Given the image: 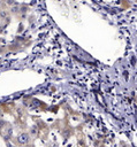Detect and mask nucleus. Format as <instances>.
<instances>
[{
    "instance_id": "f257e3e1",
    "label": "nucleus",
    "mask_w": 137,
    "mask_h": 147,
    "mask_svg": "<svg viewBox=\"0 0 137 147\" xmlns=\"http://www.w3.org/2000/svg\"><path fill=\"white\" fill-rule=\"evenodd\" d=\"M17 140H18L20 144H26V142L29 141V134H26V133H22V134L18 136Z\"/></svg>"
},
{
    "instance_id": "f03ea898",
    "label": "nucleus",
    "mask_w": 137,
    "mask_h": 147,
    "mask_svg": "<svg viewBox=\"0 0 137 147\" xmlns=\"http://www.w3.org/2000/svg\"><path fill=\"white\" fill-rule=\"evenodd\" d=\"M18 10H20V7H18V6H14V7H12V9H10L12 13H18Z\"/></svg>"
},
{
    "instance_id": "7ed1b4c3",
    "label": "nucleus",
    "mask_w": 137,
    "mask_h": 147,
    "mask_svg": "<svg viewBox=\"0 0 137 147\" xmlns=\"http://www.w3.org/2000/svg\"><path fill=\"white\" fill-rule=\"evenodd\" d=\"M0 17H2V18H7V11L1 10V11H0Z\"/></svg>"
},
{
    "instance_id": "20e7f679",
    "label": "nucleus",
    "mask_w": 137,
    "mask_h": 147,
    "mask_svg": "<svg viewBox=\"0 0 137 147\" xmlns=\"http://www.w3.org/2000/svg\"><path fill=\"white\" fill-rule=\"evenodd\" d=\"M36 133H37V127L33 126V127L31 129V134H36Z\"/></svg>"
},
{
    "instance_id": "39448f33",
    "label": "nucleus",
    "mask_w": 137,
    "mask_h": 147,
    "mask_svg": "<svg viewBox=\"0 0 137 147\" xmlns=\"http://www.w3.org/2000/svg\"><path fill=\"white\" fill-rule=\"evenodd\" d=\"M7 3L8 5H13L14 3V0H7Z\"/></svg>"
}]
</instances>
